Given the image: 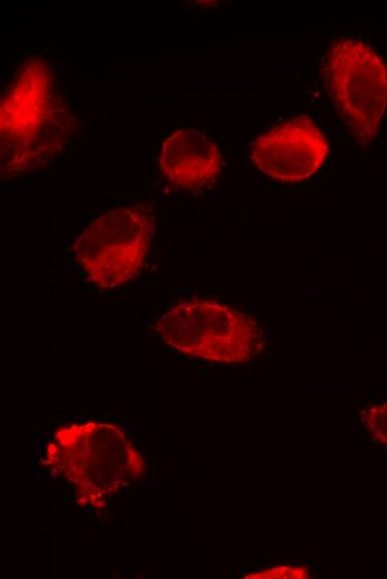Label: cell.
Listing matches in <instances>:
<instances>
[{
  "label": "cell",
  "mask_w": 387,
  "mask_h": 579,
  "mask_svg": "<svg viewBox=\"0 0 387 579\" xmlns=\"http://www.w3.org/2000/svg\"><path fill=\"white\" fill-rule=\"evenodd\" d=\"M158 167L172 186L186 192L210 189L224 169L218 145L194 128H179L162 143Z\"/></svg>",
  "instance_id": "cell-7"
},
{
  "label": "cell",
  "mask_w": 387,
  "mask_h": 579,
  "mask_svg": "<svg viewBox=\"0 0 387 579\" xmlns=\"http://www.w3.org/2000/svg\"><path fill=\"white\" fill-rule=\"evenodd\" d=\"M76 122L49 63L40 58L24 61L1 97V177L21 176L49 164L72 139Z\"/></svg>",
  "instance_id": "cell-1"
},
{
  "label": "cell",
  "mask_w": 387,
  "mask_h": 579,
  "mask_svg": "<svg viewBox=\"0 0 387 579\" xmlns=\"http://www.w3.org/2000/svg\"><path fill=\"white\" fill-rule=\"evenodd\" d=\"M329 155V143L308 117H296L260 134L250 145V163L264 175L287 184L308 180Z\"/></svg>",
  "instance_id": "cell-6"
},
{
  "label": "cell",
  "mask_w": 387,
  "mask_h": 579,
  "mask_svg": "<svg viewBox=\"0 0 387 579\" xmlns=\"http://www.w3.org/2000/svg\"><path fill=\"white\" fill-rule=\"evenodd\" d=\"M366 425L381 443H387V402L364 412Z\"/></svg>",
  "instance_id": "cell-8"
},
{
  "label": "cell",
  "mask_w": 387,
  "mask_h": 579,
  "mask_svg": "<svg viewBox=\"0 0 387 579\" xmlns=\"http://www.w3.org/2000/svg\"><path fill=\"white\" fill-rule=\"evenodd\" d=\"M308 572L305 568L279 566L268 570L247 575L246 578H258V579H280V578H307Z\"/></svg>",
  "instance_id": "cell-9"
},
{
  "label": "cell",
  "mask_w": 387,
  "mask_h": 579,
  "mask_svg": "<svg viewBox=\"0 0 387 579\" xmlns=\"http://www.w3.org/2000/svg\"><path fill=\"white\" fill-rule=\"evenodd\" d=\"M324 76L351 137L368 145L387 112V62L368 42L341 37L327 50Z\"/></svg>",
  "instance_id": "cell-4"
},
{
  "label": "cell",
  "mask_w": 387,
  "mask_h": 579,
  "mask_svg": "<svg viewBox=\"0 0 387 579\" xmlns=\"http://www.w3.org/2000/svg\"><path fill=\"white\" fill-rule=\"evenodd\" d=\"M155 327L160 338L179 353L215 363L247 362L262 344V332L255 318L217 301L178 302Z\"/></svg>",
  "instance_id": "cell-3"
},
{
  "label": "cell",
  "mask_w": 387,
  "mask_h": 579,
  "mask_svg": "<svg viewBox=\"0 0 387 579\" xmlns=\"http://www.w3.org/2000/svg\"><path fill=\"white\" fill-rule=\"evenodd\" d=\"M44 462L63 477L85 504L101 507L130 483L142 479V455L113 423L87 421L58 428Z\"/></svg>",
  "instance_id": "cell-2"
},
{
  "label": "cell",
  "mask_w": 387,
  "mask_h": 579,
  "mask_svg": "<svg viewBox=\"0 0 387 579\" xmlns=\"http://www.w3.org/2000/svg\"><path fill=\"white\" fill-rule=\"evenodd\" d=\"M153 225V214L145 204L113 208L81 230L72 245L75 258L99 288L122 286L141 272Z\"/></svg>",
  "instance_id": "cell-5"
}]
</instances>
